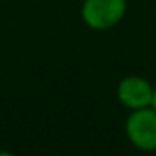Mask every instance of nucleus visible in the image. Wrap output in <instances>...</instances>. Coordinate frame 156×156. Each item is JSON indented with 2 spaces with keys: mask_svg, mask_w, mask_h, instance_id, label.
Masks as SVG:
<instances>
[{
  "mask_svg": "<svg viewBox=\"0 0 156 156\" xmlns=\"http://www.w3.org/2000/svg\"><path fill=\"white\" fill-rule=\"evenodd\" d=\"M151 108L156 111V89H154V92H153V101H151Z\"/></svg>",
  "mask_w": 156,
  "mask_h": 156,
  "instance_id": "20e7f679",
  "label": "nucleus"
},
{
  "mask_svg": "<svg viewBox=\"0 0 156 156\" xmlns=\"http://www.w3.org/2000/svg\"><path fill=\"white\" fill-rule=\"evenodd\" d=\"M126 134L143 151L156 149V111L151 106L134 109L126 121Z\"/></svg>",
  "mask_w": 156,
  "mask_h": 156,
  "instance_id": "f03ea898",
  "label": "nucleus"
},
{
  "mask_svg": "<svg viewBox=\"0 0 156 156\" xmlns=\"http://www.w3.org/2000/svg\"><path fill=\"white\" fill-rule=\"evenodd\" d=\"M153 92L154 89L151 87V84L139 76H128L118 86V99L122 106L133 111L151 106Z\"/></svg>",
  "mask_w": 156,
  "mask_h": 156,
  "instance_id": "7ed1b4c3",
  "label": "nucleus"
},
{
  "mask_svg": "<svg viewBox=\"0 0 156 156\" xmlns=\"http://www.w3.org/2000/svg\"><path fill=\"white\" fill-rule=\"evenodd\" d=\"M126 0H84L81 9L82 20L94 30H106L121 22L126 14Z\"/></svg>",
  "mask_w": 156,
  "mask_h": 156,
  "instance_id": "f257e3e1",
  "label": "nucleus"
}]
</instances>
